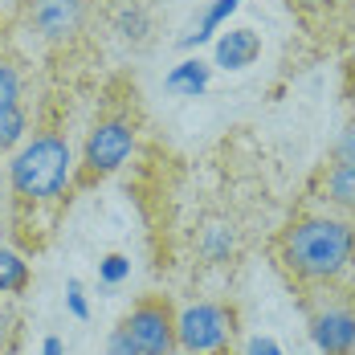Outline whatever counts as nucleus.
I'll use <instances>...</instances> for the list:
<instances>
[{"label": "nucleus", "instance_id": "obj_24", "mask_svg": "<svg viewBox=\"0 0 355 355\" xmlns=\"http://www.w3.org/2000/svg\"><path fill=\"white\" fill-rule=\"evenodd\" d=\"M41 355H66V347H62V339H58V335H49V339L41 343Z\"/></svg>", "mask_w": 355, "mask_h": 355}, {"label": "nucleus", "instance_id": "obj_12", "mask_svg": "<svg viewBox=\"0 0 355 355\" xmlns=\"http://www.w3.org/2000/svg\"><path fill=\"white\" fill-rule=\"evenodd\" d=\"M110 29L123 41H131V45H147L151 41V12L143 8L139 0H119L110 8Z\"/></svg>", "mask_w": 355, "mask_h": 355}, {"label": "nucleus", "instance_id": "obj_16", "mask_svg": "<svg viewBox=\"0 0 355 355\" xmlns=\"http://www.w3.org/2000/svg\"><path fill=\"white\" fill-rule=\"evenodd\" d=\"M237 8H241V0H216L213 8H209V12L200 17V25H196V33H192V37H184V45H196V41H205V37H213V33H216V25H220L225 17H233Z\"/></svg>", "mask_w": 355, "mask_h": 355}, {"label": "nucleus", "instance_id": "obj_8", "mask_svg": "<svg viewBox=\"0 0 355 355\" xmlns=\"http://www.w3.org/2000/svg\"><path fill=\"white\" fill-rule=\"evenodd\" d=\"M311 196L327 205L331 213L355 220V164H331L322 159L319 172L311 176Z\"/></svg>", "mask_w": 355, "mask_h": 355}, {"label": "nucleus", "instance_id": "obj_9", "mask_svg": "<svg viewBox=\"0 0 355 355\" xmlns=\"http://www.w3.org/2000/svg\"><path fill=\"white\" fill-rule=\"evenodd\" d=\"M286 4L298 12V21L315 37H335L352 12V0H286Z\"/></svg>", "mask_w": 355, "mask_h": 355}, {"label": "nucleus", "instance_id": "obj_10", "mask_svg": "<svg viewBox=\"0 0 355 355\" xmlns=\"http://www.w3.org/2000/svg\"><path fill=\"white\" fill-rule=\"evenodd\" d=\"M261 58V37L253 29H229L216 37V66L220 70H245Z\"/></svg>", "mask_w": 355, "mask_h": 355}, {"label": "nucleus", "instance_id": "obj_11", "mask_svg": "<svg viewBox=\"0 0 355 355\" xmlns=\"http://www.w3.org/2000/svg\"><path fill=\"white\" fill-rule=\"evenodd\" d=\"M196 249H200L205 261L225 266V261L237 257V229L229 220H205L200 225V237H196Z\"/></svg>", "mask_w": 355, "mask_h": 355}, {"label": "nucleus", "instance_id": "obj_7", "mask_svg": "<svg viewBox=\"0 0 355 355\" xmlns=\"http://www.w3.org/2000/svg\"><path fill=\"white\" fill-rule=\"evenodd\" d=\"M123 327L131 331V339L139 343L143 355H176V306L164 294H143L139 302L123 315Z\"/></svg>", "mask_w": 355, "mask_h": 355}, {"label": "nucleus", "instance_id": "obj_21", "mask_svg": "<svg viewBox=\"0 0 355 355\" xmlns=\"http://www.w3.org/2000/svg\"><path fill=\"white\" fill-rule=\"evenodd\" d=\"M107 355H143V352H139V343L131 339V331H127L123 322H119V327L110 331V339H107Z\"/></svg>", "mask_w": 355, "mask_h": 355}, {"label": "nucleus", "instance_id": "obj_5", "mask_svg": "<svg viewBox=\"0 0 355 355\" xmlns=\"http://www.w3.org/2000/svg\"><path fill=\"white\" fill-rule=\"evenodd\" d=\"M135 147V123L127 114H103L82 147V168H78V184H94V180L110 176L127 164Z\"/></svg>", "mask_w": 355, "mask_h": 355}, {"label": "nucleus", "instance_id": "obj_20", "mask_svg": "<svg viewBox=\"0 0 355 355\" xmlns=\"http://www.w3.org/2000/svg\"><path fill=\"white\" fill-rule=\"evenodd\" d=\"M17 331H21V319L8 306H0V355H8L17 347Z\"/></svg>", "mask_w": 355, "mask_h": 355}, {"label": "nucleus", "instance_id": "obj_6", "mask_svg": "<svg viewBox=\"0 0 355 355\" xmlns=\"http://www.w3.org/2000/svg\"><path fill=\"white\" fill-rule=\"evenodd\" d=\"M17 17L45 45H70V41H78V37L86 33L90 0H21Z\"/></svg>", "mask_w": 355, "mask_h": 355}, {"label": "nucleus", "instance_id": "obj_19", "mask_svg": "<svg viewBox=\"0 0 355 355\" xmlns=\"http://www.w3.org/2000/svg\"><path fill=\"white\" fill-rule=\"evenodd\" d=\"M327 159H331V164H355V119L343 127V135L335 139V147H331Z\"/></svg>", "mask_w": 355, "mask_h": 355}, {"label": "nucleus", "instance_id": "obj_14", "mask_svg": "<svg viewBox=\"0 0 355 355\" xmlns=\"http://www.w3.org/2000/svg\"><path fill=\"white\" fill-rule=\"evenodd\" d=\"M164 86H168L172 94H188V98H196V94L209 86V66H205L200 58H188V62H180L176 70L164 78Z\"/></svg>", "mask_w": 355, "mask_h": 355}, {"label": "nucleus", "instance_id": "obj_3", "mask_svg": "<svg viewBox=\"0 0 355 355\" xmlns=\"http://www.w3.org/2000/svg\"><path fill=\"white\" fill-rule=\"evenodd\" d=\"M298 302L322 355H355V286L298 290Z\"/></svg>", "mask_w": 355, "mask_h": 355}, {"label": "nucleus", "instance_id": "obj_4", "mask_svg": "<svg viewBox=\"0 0 355 355\" xmlns=\"http://www.w3.org/2000/svg\"><path fill=\"white\" fill-rule=\"evenodd\" d=\"M241 315L229 302H196L176 315V343L188 355H233Z\"/></svg>", "mask_w": 355, "mask_h": 355}, {"label": "nucleus", "instance_id": "obj_23", "mask_svg": "<svg viewBox=\"0 0 355 355\" xmlns=\"http://www.w3.org/2000/svg\"><path fill=\"white\" fill-rule=\"evenodd\" d=\"M249 355H286L274 339H266V335H257V339H249Z\"/></svg>", "mask_w": 355, "mask_h": 355}, {"label": "nucleus", "instance_id": "obj_17", "mask_svg": "<svg viewBox=\"0 0 355 355\" xmlns=\"http://www.w3.org/2000/svg\"><path fill=\"white\" fill-rule=\"evenodd\" d=\"M21 94H25V82H21V73H17V66L0 62V110L21 107Z\"/></svg>", "mask_w": 355, "mask_h": 355}, {"label": "nucleus", "instance_id": "obj_13", "mask_svg": "<svg viewBox=\"0 0 355 355\" xmlns=\"http://www.w3.org/2000/svg\"><path fill=\"white\" fill-rule=\"evenodd\" d=\"M29 286H33V270H29V261H25L21 253H12L8 245H0V294L17 298V294H25Z\"/></svg>", "mask_w": 355, "mask_h": 355}, {"label": "nucleus", "instance_id": "obj_18", "mask_svg": "<svg viewBox=\"0 0 355 355\" xmlns=\"http://www.w3.org/2000/svg\"><path fill=\"white\" fill-rule=\"evenodd\" d=\"M127 274H131V261H127L123 253H107V257L98 261V278H103V286L127 282Z\"/></svg>", "mask_w": 355, "mask_h": 355}, {"label": "nucleus", "instance_id": "obj_22", "mask_svg": "<svg viewBox=\"0 0 355 355\" xmlns=\"http://www.w3.org/2000/svg\"><path fill=\"white\" fill-rule=\"evenodd\" d=\"M66 306H70V315L73 319H90V302H86V294H82V282H78V278H70V282H66Z\"/></svg>", "mask_w": 355, "mask_h": 355}, {"label": "nucleus", "instance_id": "obj_1", "mask_svg": "<svg viewBox=\"0 0 355 355\" xmlns=\"http://www.w3.org/2000/svg\"><path fill=\"white\" fill-rule=\"evenodd\" d=\"M270 257L294 290L355 286V220L339 213H298L270 237Z\"/></svg>", "mask_w": 355, "mask_h": 355}, {"label": "nucleus", "instance_id": "obj_2", "mask_svg": "<svg viewBox=\"0 0 355 355\" xmlns=\"http://www.w3.org/2000/svg\"><path fill=\"white\" fill-rule=\"evenodd\" d=\"M73 151L58 131H37L33 139L21 143V151L8 164V188L17 205H49L62 200L73 180Z\"/></svg>", "mask_w": 355, "mask_h": 355}, {"label": "nucleus", "instance_id": "obj_15", "mask_svg": "<svg viewBox=\"0 0 355 355\" xmlns=\"http://www.w3.org/2000/svg\"><path fill=\"white\" fill-rule=\"evenodd\" d=\"M25 131H29V114L21 107L0 110V151H12L17 143H25Z\"/></svg>", "mask_w": 355, "mask_h": 355}]
</instances>
